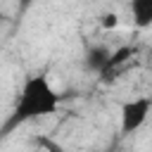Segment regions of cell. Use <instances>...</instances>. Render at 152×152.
<instances>
[{
    "mask_svg": "<svg viewBox=\"0 0 152 152\" xmlns=\"http://www.w3.org/2000/svg\"><path fill=\"white\" fill-rule=\"evenodd\" d=\"M59 93L50 83L45 74H31L19 88V95L12 107V116L7 121V128H14L19 124L38 121L45 116H55L59 112Z\"/></svg>",
    "mask_w": 152,
    "mask_h": 152,
    "instance_id": "obj_1",
    "label": "cell"
},
{
    "mask_svg": "<svg viewBox=\"0 0 152 152\" xmlns=\"http://www.w3.org/2000/svg\"><path fill=\"white\" fill-rule=\"evenodd\" d=\"M150 112H152V97L150 95L126 100L119 109V131H121V135H133L135 131H140L145 126Z\"/></svg>",
    "mask_w": 152,
    "mask_h": 152,
    "instance_id": "obj_2",
    "label": "cell"
},
{
    "mask_svg": "<svg viewBox=\"0 0 152 152\" xmlns=\"http://www.w3.org/2000/svg\"><path fill=\"white\" fill-rule=\"evenodd\" d=\"M109 55L112 50L104 48V45H90L86 50V69L88 71H95V74H102L107 62H109Z\"/></svg>",
    "mask_w": 152,
    "mask_h": 152,
    "instance_id": "obj_3",
    "label": "cell"
},
{
    "mask_svg": "<svg viewBox=\"0 0 152 152\" xmlns=\"http://www.w3.org/2000/svg\"><path fill=\"white\" fill-rule=\"evenodd\" d=\"M128 10H131V19H133L135 28L152 26V0H131Z\"/></svg>",
    "mask_w": 152,
    "mask_h": 152,
    "instance_id": "obj_4",
    "label": "cell"
},
{
    "mask_svg": "<svg viewBox=\"0 0 152 152\" xmlns=\"http://www.w3.org/2000/svg\"><path fill=\"white\" fill-rule=\"evenodd\" d=\"M102 19H104V21H102V26H104V28H112V26H116V24H119L116 14H104Z\"/></svg>",
    "mask_w": 152,
    "mask_h": 152,
    "instance_id": "obj_5",
    "label": "cell"
},
{
    "mask_svg": "<svg viewBox=\"0 0 152 152\" xmlns=\"http://www.w3.org/2000/svg\"><path fill=\"white\" fill-rule=\"evenodd\" d=\"M21 2V7H28V5H33V2H38V0H19Z\"/></svg>",
    "mask_w": 152,
    "mask_h": 152,
    "instance_id": "obj_6",
    "label": "cell"
},
{
    "mask_svg": "<svg viewBox=\"0 0 152 152\" xmlns=\"http://www.w3.org/2000/svg\"><path fill=\"white\" fill-rule=\"evenodd\" d=\"M109 152H116V150H109Z\"/></svg>",
    "mask_w": 152,
    "mask_h": 152,
    "instance_id": "obj_7",
    "label": "cell"
},
{
    "mask_svg": "<svg viewBox=\"0 0 152 152\" xmlns=\"http://www.w3.org/2000/svg\"><path fill=\"white\" fill-rule=\"evenodd\" d=\"M0 21H2V14H0Z\"/></svg>",
    "mask_w": 152,
    "mask_h": 152,
    "instance_id": "obj_8",
    "label": "cell"
}]
</instances>
